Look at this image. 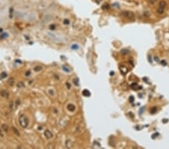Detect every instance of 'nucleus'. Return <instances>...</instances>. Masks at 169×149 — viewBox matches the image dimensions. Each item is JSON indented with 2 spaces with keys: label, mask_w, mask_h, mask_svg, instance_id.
<instances>
[{
  "label": "nucleus",
  "mask_w": 169,
  "mask_h": 149,
  "mask_svg": "<svg viewBox=\"0 0 169 149\" xmlns=\"http://www.w3.org/2000/svg\"><path fill=\"white\" fill-rule=\"evenodd\" d=\"M19 123H20V125L23 128H26L28 125H29V119H28V117L26 115L22 114L19 117Z\"/></svg>",
  "instance_id": "obj_1"
},
{
  "label": "nucleus",
  "mask_w": 169,
  "mask_h": 149,
  "mask_svg": "<svg viewBox=\"0 0 169 149\" xmlns=\"http://www.w3.org/2000/svg\"><path fill=\"white\" fill-rule=\"evenodd\" d=\"M121 15L123 16L126 18H128L131 20H135V14L132 11H123L121 13Z\"/></svg>",
  "instance_id": "obj_2"
},
{
  "label": "nucleus",
  "mask_w": 169,
  "mask_h": 149,
  "mask_svg": "<svg viewBox=\"0 0 169 149\" xmlns=\"http://www.w3.org/2000/svg\"><path fill=\"white\" fill-rule=\"evenodd\" d=\"M166 5H167L166 2H165V1H161V2H159V8H158V9H157V12H158L159 14H163V13H164V11H165V7H166Z\"/></svg>",
  "instance_id": "obj_3"
},
{
  "label": "nucleus",
  "mask_w": 169,
  "mask_h": 149,
  "mask_svg": "<svg viewBox=\"0 0 169 149\" xmlns=\"http://www.w3.org/2000/svg\"><path fill=\"white\" fill-rule=\"evenodd\" d=\"M0 96H2V97H4V98L8 99V98L9 97V93H8V92L7 90H1V91H0Z\"/></svg>",
  "instance_id": "obj_4"
},
{
  "label": "nucleus",
  "mask_w": 169,
  "mask_h": 149,
  "mask_svg": "<svg viewBox=\"0 0 169 149\" xmlns=\"http://www.w3.org/2000/svg\"><path fill=\"white\" fill-rule=\"evenodd\" d=\"M67 109L69 111V112H74L75 111V109H76V108H75V106L74 105V104H71V103H69L68 106H67Z\"/></svg>",
  "instance_id": "obj_5"
},
{
  "label": "nucleus",
  "mask_w": 169,
  "mask_h": 149,
  "mask_svg": "<svg viewBox=\"0 0 169 149\" xmlns=\"http://www.w3.org/2000/svg\"><path fill=\"white\" fill-rule=\"evenodd\" d=\"M44 136L47 138V139H50L53 137V133L49 130H46L44 131Z\"/></svg>",
  "instance_id": "obj_6"
},
{
  "label": "nucleus",
  "mask_w": 169,
  "mask_h": 149,
  "mask_svg": "<svg viewBox=\"0 0 169 149\" xmlns=\"http://www.w3.org/2000/svg\"><path fill=\"white\" fill-rule=\"evenodd\" d=\"M120 71H121V72H122L123 74H126L128 72V69L126 66H120Z\"/></svg>",
  "instance_id": "obj_7"
},
{
  "label": "nucleus",
  "mask_w": 169,
  "mask_h": 149,
  "mask_svg": "<svg viewBox=\"0 0 169 149\" xmlns=\"http://www.w3.org/2000/svg\"><path fill=\"white\" fill-rule=\"evenodd\" d=\"M82 93H83V95L84 96H87V97H89V96H90V95H91V93H90V92L88 90H83V92H82Z\"/></svg>",
  "instance_id": "obj_8"
},
{
  "label": "nucleus",
  "mask_w": 169,
  "mask_h": 149,
  "mask_svg": "<svg viewBox=\"0 0 169 149\" xmlns=\"http://www.w3.org/2000/svg\"><path fill=\"white\" fill-rule=\"evenodd\" d=\"M101 8L103 10H108L110 8V5L107 4V3H104L102 6H101Z\"/></svg>",
  "instance_id": "obj_9"
},
{
  "label": "nucleus",
  "mask_w": 169,
  "mask_h": 149,
  "mask_svg": "<svg viewBox=\"0 0 169 149\" xmlns=\"http://www.w3.org/2000/svg\"><path fill=\"white\" fill-rule=\"evenodd\" d=\"M8 83L11 85V86H13L14 84V79L13 78H10L8 81Z\"/></svg>",
  "instance_id": "obj_10"
},
{
  "label": "nucleus",
  "mask_w": 169,
  "mask_h": 149,
  "mask_svg": "<svg viewBox=\"0 0 169 149\" xmlns=\"http://www.w3.org/2000/svg\"><path fill=\"white\" fill-rule=\"evenodd\" d=\"M131 87H132V89L136 90L138 89V85H137V84H136V83H133V84L131 85Z\"/></svg>",
  "instance_id": "obj_11"
},
{
  "label": "nucleus",
  "mask_w": 169,
  "mask_h": 149,
  "mask_svg": "<svg viewBox=\"0 0 169 149\" xmlns=\"http://www.w3.org/2000/svg\"><path fill=\"white\" fill-rule=\"evenodd\" d=\"M12 130H13V132H14V133H15V135H17V136H19L20 135V132L18 131V130H17V129L16 127H12Z\"/></svg>",
  "instance_id": "obj_12"
},
{
  "label": "nucleus",
  "mask_w": 169,
  "mask_h": 149,
  "mask_svg": "<svg viewBox=\"0 0 169 149\" xmlns=\"http://www.w3.org/2000/svg\"><path fill=\"white\" fill-rule=\"evenodd\" d=\"M2 130L5 131V132H8V127L6 125V124H2Z\"/></svg>",
  "instance_id": "obj_13"
},
{
  "label": "nucleus",
  "mask_w": 169,
  "mask_h": 149,
  "mask_svg": "<svg viewBox=\"0 0 169 149\" xmlns=\"http://www.w3.org/2000/svg\"><path fill=\"white\" fill-rule=\"evenodd\" d=\"M157 112V108L156 107V106H153V107H152L151 109H150V113L151 114H155L156 112Z\"/></svg>",
  "instance_id": "obj_14"
},
{
  "label": "nucleus",
  "mask_w": 169,
  "mask_h": 149,
  "mask_svg": "<svg viewBox=\"0 0 169 149\" xmlns=\"http://www.w3.org/2000/svg\"><path fill=\"white\" fill-rule=\"evenodd\" d=\"M73 84L75 85V86H78L79 85V80L77 78H75L73 79Z\"/></svg>",
  "instance_id": "obj_15"
},
{
  "label": "nucleus",
  "mask_w": 169,
  "mask_h": 149,
  "mask_svg": "<svg viewBox=\"0 0 169 149\" xmlns=\"http://www.w3.org/2000/svg\"><path fill=\"white\" fill-rule=\"evenodd\" d=\"M121 54H123V55L129 54V51H128V50H126V49H123L122 51H121Z\"/></svg>",
  "instance_id": "obj_16"
},
{
  "label": "nucleus",
  "mask_w": 169,
  "mask_h": 149,
  "mask_svg": "<svg viewBox=\"0 0 169 149\" xmlns=\"http://www.w3.org/2000/svg\"><path fill=\"white\" fill-rule=\"evenodd\" d=\"M24 83L23 82H22V81H20V82H18V84H17V87L18 88H22V87H24Z\"/></svg>",
  "instance_id": "obj_17"
},
{
  "label": "nucleus",
  "mask_w": 169,
  "mask_h": 149,
  "mask_svg": "<svg viewBox=\"0 0 169 149\" xmlns=\"http://www.w3.org/2000/svg\"><path fill=\"white\" fill-rule=\"evenodd\" d=\"M34 70H35V72H39V71L42 70V67L40 66H35V67L34 68Z\"/></svg>",
  "instance_id": "obj_18"
},
{
  "label": "nucleus",
  "mask_w": 169,
  "mask_h": 149,
  "mask_svg": "<svg viewBox=\"0 0 169 149\" xmlns=\"http://www.w3.org/2000/svg\"><path fill=\"white\" fill-rule=\"evenodd\" d=\"M6 76H7V73L6 72H2L1 75H0V77H1L2 78H5Z\"/></svg>",
  "instance_id": "obj_19"
},
{
  "label": "nucleus",
  "mask_w": 169,
  "mask_h": 149,
  "mask_svg": "<svg viewBox=\"0 0 169 149\" xmlns=\"http://www.w3.org/2000/svg\"><path fill=\"white\" fill-rule=\"evenodd\" d=\"M55 27H56V26H55L54 24H51V25H50V27H49L50 30H55Z\"/></svg>",
  "instance_id": "obj_20"
},
{
  "label": "nucleus",
  "mask_w": 169,
  "mask_h": 149,
  "mask_svg": "<svg viewBox=\"0 0 169 149\" xmlns=\"http://www.w3.org/2000/svg\"><path fill=\"white\" fill-rule=\"evenodd\" d=\"M134 99H135L134 96H131L129 97V102H130V103H132V102H134Z\"/></svg>",
  "instance_id": "obj_21"
},
{
  "label": "nucleus",
  "mask_w": 169,
  "mask_h": 149,
  "mask_svg": "<svg viewBox=\"0 0 169 149\" xmlns=\"http://www.w3.org/2000/svg\"><path fill=\"white\" fill-rule=\"evenodd\" d=\"M48 93H50V96H54V91H53L52 90H48Z\"/></svg>",
  "instance_id": "obj_22"
},
{
  "label": "nucleus",
  "mask_w": 169,
  "mask_h": 149,
  "mask_svg": "<svg viewBox=\"0 0 169 149\" xmlns=\"http://www.w3.org/2000/svg\"><path fill=\"white\" fill-rule=\"evenodd\" d=\"M157 136H159V133H156L153 134V135H152V139H156V138L157 137Z\"/></svg>",
  "instance_id": "obj_23"
},
{
  "label": "nucleus",
  "mask_w": 169,
  "mask_h": 149,
  "mask_svg": "<svg viewBox=\"0 0 169 149\" xmlns=\"http://www.w3.org/2000/svg\"><path fill=\"white\" fill-rule=\"evenodd\" d=\"M63 69H64V71H66V72H70V70L68 69V68H66V66H63Z\"/></svg>",
  "instance_id": "obj_24"
},
{
  "label": "nucleus",
  "mask_w": 169,
  "mask_h": 149,
  "mask_svg": "<svg viewBox=\"0 0 169 149\" xmlns=\"http://www.w3.org/2000/svg\"><path fill=\"white\" fill-rule=\"evenodd\" d=\"M30 74H31L30 71H27V72H26L25 74H26V77H28V76H30Z\"/></svg>",
  "instance_id": "obj_25"
},
{
  "label": "nucleus",
  "mask_w": 169,
  "mask_h": 149,
  "mask_svg": "<svg viewBox=\"0 0 169 149\" xmlns=\"http://www.w3.org/2000/svg\"><path fill=\"white\" fill-rule=\"evenodd\" d=\"M0 136H1V137H3V136H4V134H3V133H2V129H0Z\"/></svg>",
  "instance_id": "obj_26"
},
{
  "label": "nucleus",
  "mask_w": 169,
  "mask_h": 149,
  "mask_svg": "<svg viewBox=\"0 0 169 149\" xmlns=\"http://www.w3.org/2000/svg\"><path fill=\"white\" fill-rule=\"evenodd\" d=\"M156 2V0H150V4H152V5H153Z\"/></svg>",
  "instance_id": "obj_27"
},
{
  "label": "nucleus",
  "mask_w": 169,
  "mask_h": 149,
  "mask_svg": "<svg viewBox=\"0 0 169 149\" xmlns=\"http://www.w3.org/2000/svg\"><path fill=\"white\" fill-rule=\"evenodd\" d=\"M64 23L65 24H69V20H64Z\"/></svg>",
  "instance_id": "obj_28"
},
{
  "label": "nucleus",
  "mask_w": 169,
  "mask_h": 149,
  "mask_svg": "<svg viewBox=\"0 0 169 149\" xmlns=\"http://www.w3.org/2000/svg\"><path fill=\"white\" fill-rule=\"evenodd\" d=\"M161 63H162V65H163V66H166V62L165 61V60H162V62H161Z\"/></svg>",
  "instance_id": "obj_29"
},
{
  "label": "nucleus",
  "mask_w": 169,
  "mask_h": 149,
  "mask_svg": "<svg viewBox=\"0 0 169 149\" xmlns=\"http://www.w3.org/2000/svg\"><path fill=\"white\" fill-rule=\"evenodd\" d=\"M95 2H96L97 4H99V3L101 2V0H95Z\"/></svg>",
  "instance_id": "obj_30"
},
{
  "label": "nucleus",
  "mask_w": 169,
  "mask_h": 149,
  "mask_svg": "<svg viewBox=\"0 0 169 149\" xmlns=\"http://www.w3.org/2000/svg\"><path fill=\"white\" fill-rule=\"evenodd\" d=\"M75 46H76L75 44H74V45H73V46L71 47V48H74V49H77V48L78 47H75Z\"/></svg>",
  "instance_id": "obj_31"
}]
</instances>
